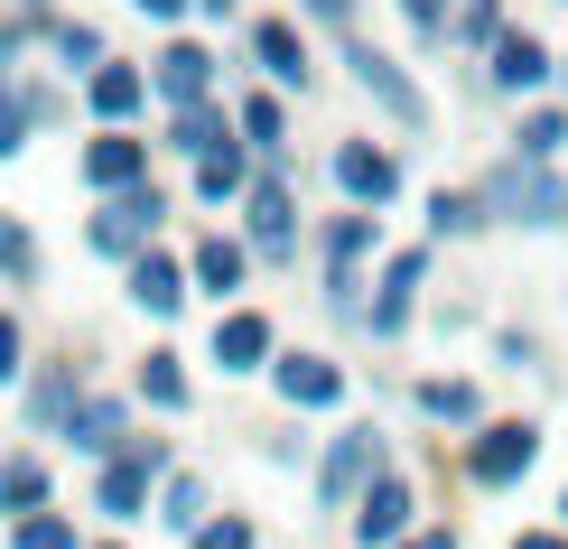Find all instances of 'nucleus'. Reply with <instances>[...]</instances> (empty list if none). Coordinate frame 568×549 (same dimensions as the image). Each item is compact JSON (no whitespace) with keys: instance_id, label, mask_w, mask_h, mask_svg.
<instances>
[{"instance_id":"obj_11","label":"nucleus","mask_w":568,"mask_h":549,"mask_svg":"<svg viewBox=\"0 0 568 549\" xmlns=\"http://www.w3.org/2000/svg\"><path fill=\"white\" fill-rule=\"evenodd\" d=\"M122 289H131V307H140L150 326H178L186 298H196V271H186V252H159V243H150V252L122 271Z\"/></svg>"},{"instance_id":"obj_6","label":"nucleus","mask_w":568,"mask_h":549,"mask_svg":"<svg viewBox=\"0 0 568 549\" xmlns=\"http://www.w3.org/2000/svg\"><path fill=\"white\" fill-rule=\"evenodd\" d=\"M531 466H540V428H531V419H485L476 438L457 447V475H466L476 494H513Z\"/></svg>"},{"instance_id":"obj_1","label":"nucleus","mask_w":568,"mask_h":549,"mask_svg":"<svg viewBox=\"0 0 568 549\" xmlns=\"http://www.w3.org/2000/svg\"><path fill=\"white\" fill-rule=\"evenodd\" d=\"M476 196L494 224H523V233H568V177L559 169H531V159H494L476 177Z\"/></svg>"},{"instance_id":"obj_23","label":"nucleus","mask_w":568,"mask_h":549,"mask_svg":"<svg viewBox=\"0 0 568 549\" xmlns=\"http://www.w3.org/2000/svg\"><path fill=\"white\" fill-rule=\"evenodd\" d=\"M243 140V122H233V103H196V112H169V140L159 150H178L186 169H205L215 150H233Z\"/></svg>"},{"instance_id":"obj_28","label":"nucleus","mask_w":568,"mask_h":549,"mask_svg":"<svg viewBox=\"0 0 568 549\" xmlns=\"http://www.w3.org/2000/svg\"><path fill=\"white\" fill-rule=\"evenodd\" d=\"M410 400H419V419H438V428H466V438L485 428V392H476V382H447V373H429Z\"/></svg>"},{"instance_id":"obj_40","label":"nucleus","mask_w":568,"mask_h":549,"mask_svg":"<svg viewBox=\"0 0 568 549\" xmlns=\"http://www.w3.org/2000/svg\"><path fill=\"white\" fill-rule=\"evenodd\" d=\"M494 364H513V373H531V364H540V345H531V336H513V326H504V336H494Z\"/></svg>"},{"instance_id":"obj_44","label":"nucleus","mask_w":568,"mask_h":549,"mask_svg":"<svg viewBox=\"0 0 568 549\" xmlns=\"http://www.w3.org/2000/svg\"><path fill=\"white\" fill-rule=\"evenodd\" d=\"M196 10H205V19H233V10H243V0H196Z\"/></svg>"},{"instance_id":"obj_14","label":"nucleus","mask_w":568,"mask_h":549,"mask_svg":"<svg viewBox=\"0 0 568 549\" xmlns=\"http://www.w3.org/2000/svg\"><path fill=\"white\" fill-rule=\"evenodd\" d=\"M84 392H93V382H84L75 354H47V364L19 382V410H29L38 438H65V419H75V400H84Z\"/></svg>"},{"instance_id":"obj_36","label":"nucleus","mask_w":568,"mask_h":549,"mask_svg":"<svg viewBox=\"0 0 568 549\" xmlns=\"http://www.w3.org/2000/svg\"><path fill=\"white\" fill-rule=\"evenodd\" d=\"M29 131H38L29 84H10V93H0V159H19V150H29Z\"/></svg>"},{"instance_id":"obj_12","label":"nucleus","mask_w":568,"mask_h":549,"mask_svg":"<svg viewBox=\"0 0 568 549\" xmlns=\"http://www.w3.org/2000/svg\"><path fill=\"white\" fill-rule=\"evenodd\" d=\"M150 93H159V112L224 103V93H215V47H196V38H169V47L150 57Z\"/></svg>"},{"instance_id":"obj_8","label":"nucleus","mask_w":568,"mask_h":549,"mask_svg":"<svg viewBox=\"0 0 568 549\" xmlns=\"http://www.w3.org/2000/svg\"><path fill=\"white\" fill-rule=\"evenodd\" d=\"M419 289H429V252H383V279H373V307H364V336L373 345H400L419 317Z\"/></svg>"},{"instance_id":"obj_21","label":"nucleus","mask_w":568,"mask_h":549,"mask_svg":"<svg viewBox=\"0 0 568 549\" xmlns=\"http://www.w3.org/2000/svg\"><path fill=\"white\" fill-rule=\"evenodd\" d=\"M485 84L504 93V103H531V93L550 84V47H540L531 29H504V38H494V57H485Z\"/></svg>"},{"instance_id":"obj_24","label":"nucleus","mask_w":568,"mask_h":549,"mask_svg":"<svg viewBox=\"0 0 568 549\" xmlns=\"http://www.w3.org/2000/svg\"><path fill=\"white\" fill-rule=\"evenodd\" d=\"M150 521H159V531H178V540H196L205 521H215V485H205L196 466H178L169 485H159V512Z\"/></svg>"},{"instance_id":"obj_38","label":"nucleus","mask_w":568,"mask_h":549,"mask_svg":"<svg viewBox=\"0 0 568 549\" xmlns=\"http://www.w3.org/2000/svg\"><path fill=\"white\" fill-rule=\"evenodd\" d=\"M186 549H262V531H252V512H215Z\"/></svg>"},{"instance_id":"obj_46","label":"nucleus","mask_w":568,"mask_h":549,"mask_svg":"<svg viewBox=\"0 0 568 549\" xmlns=\"http://www.w3.org/2000/svg\"><path fill=\"white\" fill-rule=\"evenodd\" d=\"M559 531H568V485H559Z\"/></svg>"},{"instance_id":"obj_3","label":"nucleus","mask_w":568,"mask_h":549,"mask_svg":"<svg viewBox=\"0 0 568 549\" xmlns=\"http://www.w3.org/2000/svg\"><path fill=\"white\" fill-rule=\"evenodd\" d=\"M178 475L169 457V438H131L112 466H93V512L103 521H140V512H159V485Z\"/></svg>"},{"instance_id":"obj_25","label":"nucleus","mask_w":568,"mask_h":549,"mask_svg":"<svg viewBox=\"0 0 568 549\" xmlns=\"http://www.w3.org/2000/svg\"><path fill=\"white\" fill-rule=\"evenodd\" d=\"M252 186H262V169H252V140H233V150H215V159L196 169V205L224 214V205H243Z\"/></svg>"},{"instance_id":"obj_26","label":"nucleus","mask_w":568,"mask_h":549,"mask_svg":"<svg viewBox=\"0 0 568 549\" xmlns=\"http://www.w3.org/2000/svg\"><path fill=\"white\" fill-rule=\"evenodd\" d=\"M131 392L150 400L159 419H178L186 400H196V382H186V354H169V345H150V354H140V373H131Z\"/></svg>"},{"instance_id":"obj_2","label":"nucleus","mask_w":568,"mask_h":549,"mask_svg":"<svg viewBox=\"0 0 568 549\" xmlns=\"http://www.w3.org/2000/svg\"><path fill=\"white\" fill-rule=\"evenodd\" d=\"M373 475H392V438H383L373 419L336 428V438H326V457H317V512L354 521V504L373 494Z\"/></svg>"},{"instance_id":"obj_5","label":"nucleus","mask_w":568,"mask_h":549,"mask_svg":"<svg viewBox=\"0 0 568 549\" xmlns=\"http://www.w3.org/2000/svg\"><path fill=\"white\" fill-rule=\"evenodd\" d=\"M159 224H169V186L150 177V186H131V196H103V205H93L84 243H93V261H122V271H131V261L159 243Z\"/></svg>"},{"instance_id":"obj_42","label":"nucleus","mask_w":568,"mask_h":549,"mask_svg":"<svg viewBox=\"0 0 568 549\" xmlns=\"http://www.w3.org/2000/svg\"><path fill=\"white\" fill-rule=\"evenodd\" d=\"M131 10H140V19H159V29H169V19H186V10H196V0H131Z\"/></svg>"},{"instance_id":"obj_34","label":"nucleus","mask_w":568,"mask_h":549,"mask_svg":"<svg viewBox=\"0 0 568 549\" xmlns=\"http://www.w3.org/2000/svg\"><path fill=\"white\" fill-rule=\"evenodd\" d=\"M10 549H93V540L75 531V512H38V521H19V531H10Z\"/></svg>"},{"instance_id":"obj_20","label":"nucleus","mask_w":568,"mask_h":549,"mask_svg":"<svg viewBox=\"0 0 568 549\" xmlns=\"http://www.w3.org/2000/svg\"><path fill=\"white\" fill-rule=\"evenodd\" d=\"M150 103H159V93H150V65H122V57H112L103 75H84V112H93L103 131H131Z\"/></svg>"},{"instance_id":"obj_9","label":"nucleus","mask_w":568,"mask_h":549,"mask_svg":"<svg viewBox=\"0 0 568 549\" xmlns=\"http://www.w3.org/2000/svg\"><path fill=\"white\" fill-rule=\"evenodd\" d=\"M326 177H336V196H345L354 214H383V205L400 196V150H383V140H336Z\"/></svg>"},{"instance_id":"obj_10","label":"nucleus","mask_w":568,"mask_h":549,"mask_svg":"<svg viewBox=\"0 0 568 549\" xmlns=\"http://www.w3.org/2000/svg\"><path fill=\"white\" fill-rule=\"evenodd\" d=\"M410 531H419V485H410V475L392 466V475H373V494L354 504L345 540H354V549H400Z\"/></svg>"},{"instance_id":"obj_22","label":"nucleus","mask_w":568,"mask_h":549,"mask_svg":"<svg viewBox=\"0 0 568 549\" xmlns=\"http://www.w3.org/2000/svg\"><path fill=\"white\" fill-rule=\"evenodd\" d=\"M38 512H57V475H47L38 447H19V457H0V521H38Z\"/></svg>"},{"instance_id":"obj_17","label":"nucleus","mask_w":568,"mask_h":549,"mask_svg":"<svg viewBox=\"0 0 568 549\" xmlns=\"http://www.w3.org/2000/svg\"><path fill=\"white\" fill-rule=\"evenodd\" d=\"M271 392H280V410H345V392H354V382H345V364H336V354H280V364H271Z\"/></svg>"},{"instance_id":"obj_19","label":"nucleus","mask_w":568,"mask_h":549,"mask_svg":"<svg viewBox=\"0 0 568 549\" xmlns=\"http://www.w3.org/2000/svg\"><path fill=\"white\" fill-rule=\"evenodd\" d=\"M65 447L93 457V466H112V457L131 447V400H122V392H84L75 419H65Z\"/></svg>"},{"instance_id":"obj_13","label":"nucleus","mask_w":568,"mask_h":549,"mask_svg":"<svg viewBox=\"0 0 568 549\" xmlns=\"http://www.w3.org/2000/svg\"><path fill=\"white\" fill-rule=\"evenodd\" d=\"M205 364H215L224 382L271 373V364H280V326L262 317V307H224V317H215V345H205Z\"/></svg>"},{"instance_id":"obj_27","label":"nucleus","mask_w":568,"mask_h":549,"mask_svg":"<svg viewBox=\"0 0 568 549\" xmlns=\"http://www.w3.org/2000/svg\"><path fill=\"white\" fill-rule=\"evenodd\" d=\"M38 47L65 65V75H103V65H112V47H103V29H93V19H47Z\"/></svg>"},{"instance_id":"obj_15","label":"nucleus","mask_w":568,"mask_h":549,"mask_svg":"<svg viewBox=\"0 0 568 549\" xmlns=\"http://www.w3.org/2000/svg\"><path fill=\"white\" fill-rule=\"evenodd\" d=\"M186 271H196V298H215V317H224V307H252L243 289H252V271H262V261H252L243 233H205V243L186 252Z\"/></svg>"},{"instance_id":"obj_16","label":"nucleus","mask_w":568,"mask_h":549,"mask_svg":"<svg viewBox=\"0 0 568 549\" xmlns=\"http://www.w3.org/2000/svg\"><path fill=\"white\" fill-rule=\"evenodd\" d=\"M252 65H262L271 93H307V75H317V57H307V19H252Z\"/></svg>"},{"instance_id":"obj_31","label":"nucleus","mask_w":568,"mask_h":549,"mask_svg":"<svg viewBox=\"0 0 568 549\" xmlns=\"http://www.w3.org/2000/svg\"><path fill=\"white\" fill-rule=\"evenodd\" d=\"M485 224H494V214H485L476 186H438V196H429V233H438V243H466V233H485Z\"/></svg>"},{"instance_id":"obj_29","label":"nucleus","mask_w":568,"mask_h":549,"mask_svg":"<svg viewBox=\"0 0 568 549\" xmlns=\"http://www.w3.org/2000/svg\"><path fill=\"white\" fill-rule=\"evenodd\" d=\"M233 122H243V140H252V159H280L290 150V103L262 84V93H233Z\"/></svg>"},{"instance_id":"obj_43","label":"nucleus","mask_w":568,"mask_h":549,"mask_svg":"<svg viewBox=\"0 0 568 549\" xmlns=\"http://www.w3.org/2000/svg\"><path fill=\"white\" fill-rule=\"evenodd\" d=\"M513 549H568V531H559V521H550V531H523V540H513Z\"/></svg>"},{"instance_id":"obj_37","label":"nucleus","mask_w":568,"mask_h":549,"mask_svg":"<svg viewBox=\"0 0 568 549\" xmlns=\"http://www.w3.org/2000/svg\"><path fill=\"white\" fill-rule=\"evenodd\" d=\"M29 373H38V364H29V326L0 307V392H10V382H29Z\"/></svg>"},{"instance_id":"obj_45","label":"nucleus","mask_w":568,"mask_h":549,"mask_svg":"<svg viewBox=\"0 0 568 549\" xmlns=\"http://www.w3.org/2000/svg\"><path fill=\"white\" fill-rule=\"evenodd\" d=\"M19 19H57V10H47V0H19Z\"/></svg>"},{"instance_id":"obj_35","label":"nucleus","mask_w":568,"mask_h":549,"mask_svg":"<svg viewBox=\"0 0 568 549\" xmlns=\"http://www.w3.org/2000/svg\"><path fill=\"white\" fill-rule=\"evenodd\" d=\"M400 19H410L419 57H438V47H447V29H457V0H400Z\"/></svg>"},{"instance_id":"obj_47","label":"nucleus","mask_w":568,"mask_h":549,"mask_svg":"<svg viewBox=\"0 0 568 549\" xmlns=\"http://www.w3.org/2000/svg\"><path fill=\"white\" fill-rule=\"evenodd\" d=\"M93 549H122V540H93Z\"/></svg>"},{"instance_id":"obj_18","label":"nucleus","mask_w":568,"mask_h":549,"mask_svg":"<svg viewBox=\"0 0 568 549\" xmlns=\"http://www.w3.org/2000/svg\"><path fill=\"white\" fill-rule=\"evenodd\" d=\"M75 177L93 186V196H131V186H150V140L140 131H93L84 159H75Z\"/></svg>"},{"instance_id":"obj_41","label":"nucleus","mask_w":568,"mask_h":549,"mask_svg":"<svg viewBox=\"0 0 568 549\" xmlns=\"http://www.w3.org/2000/svg\"><path fill=\"white\" fill-rule=\"evenodd\" d=\"M400 549H457V531H447V521H419V531L400 540Z\"/></svg>"},{"instance_id":"obj_39","label":"nucleus","mask_w":568,"mask_h":549,"mask_svg":"<svg viewBox=\"0 0 568 549\" xmlns=\"http://www.w3.org/2000/svg\"><path fill=\"white\" fill-rule=\"evenodd\" d=\"M298 19H307V29H336V38H354V0H298Z\"/></svg>"},{"instance_id":"obj_7","label":"nucleus","mask_w":568,"mask_h":549,"mask_svg":"<svg viewBox=\"0 0 568 549\" xmlns=\"http://www.w3.org/2000/svg\"><path fill=\"white\" fill-rule=\"evenodd\" d=\"M243 243H252L262 271H290V261H298V186L280 169H262V186L243 196Z\"/></svg>"},{"instance_id":"obj_32","label":"nucleus","mask_w":568,"mask_h":549,"mask_svg":"<svg viewBox=\"0 0 568 549\" xmlns=\"http://www.w3.org/2000/svg\"><path fill=\"white\" fill-rule=\"evenodd\" d=\"M494 38H504V0H457V29H447V47L494 57Z\"/></svg>"},{"instance_id":"obj_33","label":"nucleus","mask_w":568,"mask_h":549,"mask_svg":"<svg viewBox=\"0 0 568 549\" xmlns=\"http://www.w3.org/2000/svg\"><path fill=\"white\" fill-rule=\"evenodd\" d=\"M0 279H10V289H29V279H38V233L19 224V214H0Z\"/></svg>"},{"instance_id":"obj_30","label":"nucleus","mask_w":568,"mask_h":549,"mask_svg":"<svg viewBox=\"0 0 568 549\" xmlns=\"http://www.w3.org/2000/svg\"><path fill=\"white\" fill-rule=\"evenodd\" d=\"M559 150H568V112H559V103H531L523 122H513V150H504V159H531V169H559Z\"/></svg>"},{"instance_id":"obj_4","label":"nucleus","mask_w":568,"mask_h":549,"mask_svg":"<svg viewBox=\"0 0 568 549\" xmlns=\"http://www.w3.org/2000/svg\"><path fill=\"white\" fill-rule=\"evenodd\" d=\"M345 75H354V93H364L392 131H429V93H419V75L400 57H383L373 38H345Z\"/></svg>"}]
</instances>
